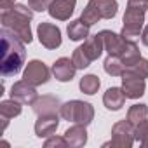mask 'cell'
Instances as JSON below:
<instances>
[{
	"mask_svg": "<svg viewBox=\"0 0 148 148\" xmlns=\"http://www.w3.org/2000/svg\"><path fill=\"white\" fill-rule=\"evenodd\" d=\"M2 63H0V70H2L4 77H12L19 73L21 66L25 64L26 51H25V42L9 32L7 28H2Z\"/></svg>",
	"mask_w": 148,
	"mask_h": 148,
	"instance_id": "cell-1",
	"label": "cell"
},
{
	"mask_svg": "<svg viewBox=\"0 0 148 148\" xmlns=\"http://www.w3.org/2000/svg\"><path fill=\"white\" fill-rule=\"evenodd\" d=\"M148 9V0H127V9L124 14V26L120 35L125 40H134L139 37L145 23V14Z\"/></svg>",
	"mask_w": 148,
	"mask_h": 148,
	"instance_id": "cell-2",
	"label": "cell"
},
{
	"mask_svg": "<svg viewBox=\"0 0 148 148\" xmlns=\"http://www.w3.org/2000/svg\"><path fill=\"white\" fill-rule=\"evenodd\" d=\"M59 115L68 120V122H75V124H82V125H89L94 119V108L91 103L87 101H80V99H71L61 105Z\"/></svg>",
	"mask_w": 148,
	"mask_h": 148,
	"instance_id": "cell-3",
	"label": "cell"
},
{
	"mask_svg": "<svg viewBox=\"0 0 148 148\" xmlns=\"http://www.w3.org/2000/svg\"><path fill=\"white\" fill-rule=\"evenodd\" d=\"M30 21L19 14H16L14 11L9 12H2L0 16V23H2V28H7L9 32H12L14 35H18L25 44H30L33 40L32 37V28H30Z\"/></svg>",
	"mask_w": 148,
	"mask_h": 148,
	"instance_id": "cell-4",
	"label": "cell"
},
{
	"mask_svg": "<svg viewBox=\"0 0 148 148\" xmlns=\"http://www.w3.org/2000/svg\"><path fill=\"white\" fill-rule=\"evenodd\" d=\"M136 138H134V125L125 119V120H119L117 124H113L112 127V141L105 143V146L112 145L115 148H131L134 145Z\"/></svg>",
	"mask_w": 148,
	"mask_h": 148,
	"instance_id": "cell-5",
	"label": "cell"
},
{
	"mask_svg": "<svg viewBox=\"0 0 148 148\" xmlns=\"http://www.w3.org/2000/svg\"><path fill=\"white\" fill-rule=\"evenodd\" d=\"M51 71H52V70H49L42 61L33 59V61H30V63L26 64V68H25V71H23V80H26V82H30L32 86L37 87V86H42V84L49 82Z\"/></svg>",
	"mask_w": 148,
	"mask_h": 148,
	"instance_id": "cell-6",
	"label": "cell"
},
{
	"mask_svg": "<svg viewBox=\"0 0 148 148\" xmlns=\"http://www.w3.org/2000/svg\"><path fill=\"white\" fill-rule=\"evenodd\" d=\"M145 89H146L145 79H141L139 75H136L131 70H125L122 73V91H124L125 98L138 99L145 94Z\"/></svg>",
	"mask_w": 148,
	"mask_h": 148,
	"instance_id": "cell-7",
	"label": "cell"
},
{
	"mask_svg": "<svg viewBox=\"0 0 148 148\" xmlns=\"http://www.w3.org/2000/svg\"><path fill=\"white\" fill-rule=\"evenodd\" d=\"M37 35L45 49L54 51L61 45V30L52 23H40L37 28Z\"/></svg>",
	"mask_w": 148,
	"mask_h": 148,
	"instance_id": "cell-8",
	"label": "cell"
},
{
	"mask_svg": "<svg viewBox=\"0 0 148 148\" xmlns=\"http://www.w3.org/2000/svg\"><path fill=\"white\" fill-rule=\"evenodd\" d=\"M11 98L23 103V105H33L35 99L38 98L37 94V89L35 86H32L30 82L26 80H19V82H14L12 87H11Z\"/></svg>",
	"mask_w": 148,
	"mask_h": 148,
	"instance_id": "cell-9",
	"label": "cell"
},
{
	"mask_svg": "<svg viewBox=\"0 0 148 148\" xmlns=\"http://www.w3.org/2000/svg\"><path fill=\"white\" fill-rule=\"evenodd\" d=\"M77 73V66L70 58H59L52 64V75L59 82H70Z\"/></svg>",
	"mask_w": 148,
	"mask_h": 148,
	"instance_id": "cell-10",
	"label": "cell"
},
{
	"mask_svg": "<svg viewBox=\"0 0 148 148\" xmlns=\"http://www.w3.org/2000/svg\"><path fill=\"white\" fill-rule=\"evenodd\" d=\"M75 5H77V0H51L47 12L51 14V18L58 21H66L75 11Z\"/></svg>",
	"mask_w": 148,
	"mask_h": 148,
	"instance_id": "cell-11",
	"label": "cell"
},
{
	"mask_svg": "<svg viewBox=\"0 0 148 148\" xmlns=\"http://www.w3.org/2000/svg\"><path fill=\"white\" fill-rule=\"evenodd\" d=\"M101 38H103V44H105V51L110 54V56H120L124 52V47H125V38L119 33H113L110 30H103L99 32Z\"/></svg>",
	"mask_w": 148,
	"mask_h": 148,
	"instance_id": "cell-12",
	"label": "cell"
},
{
	"mask_svg": "<svg viewBox=\"0 0 148 148\" xmlns=\"http://www.w3.org/2000/svg\"><path fill=\"white\" fill-rule=\"evenodd\" d=\"M59 125V117L58 113L51 115H38V120L35 122V134L38 138H49L56 132Z\"/></svg>",
	"mask_w": 148,
	"mask_h": 148,
	"instance_id": "cell-13",
	"label": "cell"
},
{
	"mask_svg": "<svg viewBox=\"0 0 148 148\" xmlns=\"http://www.w3.org/2000/svg\"><path fill=\"white\" fill-rule=\"evenodd\" d=\"M32 106L37 115H51V113H58L61 110V103L54 96H38Z\"/></svg>",
	"mask_w": 148,
	"mask_h": 148,
	"instance_id": "cell-14",
	"label": "cell"
},
{
	"mask_svg": "<svg viewBox=\"0 0 148 148\" xmlns=\"http://www.w3.org/2000/svg\"><path fill=\"white\" fill-rule=\"evenodd\" d=\"M63 136H64L68 146H71V148H80L87 143V131H86V125H82V124L71 125L70 129L64 131Z\"/></svg>",
	"mask_w": 148,
	"mask_h": 148,
	"instance_id": "cell-15",
	"label": "cell"
},
{
	"mask_svg": "<svg viewBox=\"0 0 148 148\" xmlns=\"http://www.w3.org/2000/svg\"><path fill=\"white\" fill-rule=\"evenodd\" d=\"M125 99H127V98H125L122 87H110V89L105 92V96H103V103H105V106H106L108 110H112V112L120 110V108L124 106Z\"/></svg>",
	"mask_w": 148,
	"mask_h": 148,
	"instance_id": "cell-16",
	"label": "cell"
},
{
	"mask_svg": "<svg viewBox=\"0 0 148 148\" xmlns=\"http://www.w3.org/2000/svg\"><path fill=\"white\" fill-rule=\"evenodd\" d=\"M82 49H84V52L89 56V59H91V61L98 59V58L101 56V52L105 51V44H103L101 35H99V33H96V35H92V37L89 35V37L84 40Z\"/></svg>",
	"mask_w": 148,
	"mask_h": 148,
	"instance_id": "cell-17",
	"label": "cell"
},
{
	"mask_svg": "<svg viewBox=\"0 0 148 148\" xmlns=\"http://www.w3.org/2000/svg\"><path fill=\"white\" fill-rule=\"evenodd\" d=\"M87 4H91L98 14L101 16V19H112L117 16V11H119V4L117 0H89Z\"/></svg>",
	"mask_w": 148,
	"mask_h": 148,
	"instance_id": "cell-18",
	"label": "cell"
},
{
	"mask_svg": "<svg viewBox=\"0 0 148 148\" xmlns=\"http://www.w3.org/2000/svg\"><path fill=\"white\" fill-rule=\"evenodd\" d=\"M21 106H23V103H19V101H16V99H12V98L0 103V117H2V120H4L2 129L7 127L9 119H14V117H18V115L21 113V110H23Z\"/></svg>",
	"mask_w": 148,
	"mask_h": 148,
	"instance_id": "cell-19",
	"label": "cell"
},
{
	"mask_svg": "<svg viewBox=\"0 0 148 148\" xmlns=\"http://www.w3.org/2000/svg\"><path fill=\"white\" fill-rule=\"evenodd\" d=\"M89 28H91V26L86 25L82 19H75V21L68 23L66 32H68L70 40H73V42H80V40H86V38L89 37Z\"/></svg>",
	"mask_w": 148,
	"mask_h": 148,
	"instance_id": "cell-20",
	"label": "cell"
},
{
	"mask_svg": "<svg viewBox=\"0 0 148 148\" xmlns=\"http://www.w3.org/2000/svg\"><path fill=\"white\" fill-rule=\"evenodd\" d=\"M127 120H129L134 127L139 125V124H143V122H146V120H148V106L143 105V103L132 105V106L129 108V112H127Z\"/></svg>",
	"mask_w": 148,
	"mask_h": 148,
	"instance_id": "cell-21",
	"label": "cell"
},
{
	"mask_svg": "<svg viewBox=\"0 0 148 148\" xmlns=\"http://www.w3.org/2000/svg\"><path fill=\"white\" fill-rule=\"evenodd\" d=\"M139 58H141V56H139V49H138L136 42H134V40H127V42H125V47H124V52L120 54V59H122V63L125 64V68L132 66Z\"/></svg>",
	"mask_w": 148,
	"mask_h": 148,
	"instance_id": "cell-22",
	"label": "cell"
},
{
	"mask_svg": "<svg viewBox=\"0 0 148 148\" xmlns=\"http://www.w3.org/2000/svg\"><path fill=\"white\" fill-rule=\"evenodd\" d=\"M99 86H101V80H99V77H98V75H94V73L84 75V77L80 79V82H79L80 91H82L84 94H89V96L96 94V92H98V89H99Z\"/></svg>",
	"mask_w": 148,
	"mask_h": 148,
	"instance_id": "cell-23",
	"label": "cell"
},
{
	"mask_svg": "<svg viewBox=\"0 0 148 148\" xmlns=\"http://www.w3.org/2000/svg\"><path fill=\"white\" fill-rule=\"evenodd\" d=\"M105 71L108 73V75H112V77H122V73L125 71V64L122 63V59H120V56H110L108 54V58L105 59Z\"/></svg>",
	"mask_w": 148,
	"mask_h": 148,
	"instance_id": "cell-24",
	"label": "cell"
},
{
	"mask_svg": "<svg viewBox=\"0 0 148 148\" xmlns=\"http://www.w3.org/2000/svg\"><path fill=\"white\" fill-rule=\"evenodd\" d=\"M71 59H73V63H75L77 70H84V68H87V66L92 63V61L89 59V56L84 52L82 45H80V47H77L75 51H73V54H71Z\"/></svg>",
	"mask_w": 148,
	"mask_h": 148,
	"instance_id": "cell-25",
	"label": "cell"
},
{
	"mask_svg": "<svg viewBox=\"0 0 148 148\" xmlns=\"http://www.w3.org/2000/svg\"><path fill=\"white\" fill-rule=\"evenodd\" d=\"M80 19H82L86 25L92 26V25H96V23L101 19V16L98 14V11H96L91 4H87V5H86V9H84V11H82V14H80Z\"/></svg>",
	"mask_w": 148,
	"mask_h": 148,
	"instance_id": "cell-26",
	"label": "cell"
},
{
	"mask_svg": "<svg viewBox=\"0 0 148 148\" xmlns=\"http://www.w3.org/2000/svg\"><path fill=\"white\" fill-rule=\"evenodd\" d=\"M125 70H131V71L136 73V75H139L141 79H146V77H148V61H146L145 58H139L132 66H129V68H125Z\"/></svg>",
	"mask_w": 148,
	"mask_h": 148,
	"instance_id": "cell-27",
	"label": "cell"
},
{
	"mask_svg": "<svg viewBox=\"0 0 148 148\" xmlns=\"http://www.w3.org/2000/svg\"><path fill=\"white\" fill-rule=\"evenodd\" d=\"M44 145H45V148H51V146H61V148H63V146H68V143H66L64 136H63V138H59V136H54V134H52V136H49V138L45 139V143H44Z\"/></svg>",
	"mask_w": 148,
	"mask_h": 148,
	"instance_id": "cell-28",
	"label": "cell"
},
{
	"mask_svg": "<svg viewBox=\"0 0 148 148\" xmlns=\"http://www.w3.org/2000/svg\"><path fill=\"white\" fill-rule=\"evenodd\" d=\"M49 4H51V0H28V5L33 11H37V12L47 11L49 9Z\"/></svg>",
	"mask_w": 148,
	"mask_h": 148,
	"instance_id": "cell-29",
	"label": "cell"
},
{
	"mask_svg": "<svg viewBox=\"0 0 148 148\" xmlns=\"http://www.w3.org/2000/svg\"><path fill=\"white\" fill-rule=\"evenodd\" d=\"M14 5H16V0H0V9H2V12H9Z\"/></svg>",
	"mask_w": 148,
	"mask_h": 148,
	"instance_id": "cell-30",
	"label": "cell"
},
{
	"mask_svg": "<svg viewBox=\"0 0 148 148\" xmlns=\"http://www.w3.org/2000/svg\"><path fill=\"white\" fill-rule=\"evenodd\" d=\"M141 42H143V45H146L148 47V25L143 28V32H141Z\"/></svg>",
	"mask_w": 148,
	"mask_h": 148,
	"instance_id": "cell-31",
	"label": "cell"
},
{
	"mask_svg": "<svg viewBox=\"0 0 148 148\" xmlns=\"http://www.w3.org/2000/svg\"><path fill=\"white\" fill-rule=\"evenodd\" d=\"M141 145H143L145 148H148V127H146V131H145V136H143V139H141Z\"/></svg>",
	"mask_w": 148,
	"mask_h": 148,
	"instance_id": "cell-32",
	"label": "cell"
}]
</instances>
